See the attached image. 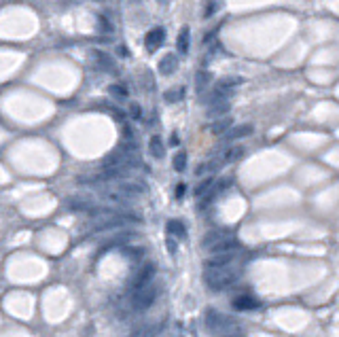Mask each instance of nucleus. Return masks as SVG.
Wrapping results in <instances>:
<instances>
[{
    "mask_svg": "<svg viewBox=\"0 0 339 337\" xmlns=\"http://www.w3.org/2000/svg\"><path fill=\"white\" fill-rule=\"evenodd\" d=\"M248 134H252V125L244 123V125H235L225 134V140H238V138H246Z\"/></svg>",
    "mask_w": 339,
    "mask_h": 337,
    "instance_id": "9d476101",
    "label": "nucleus"
},
{
    "mask_svg": "<svg viewBox=\"0 0 339 337\" xmlns=\"http://www.w3.org/2000/svg\"><path fill=\"white\" fill-rule=\"evenodd\" d=\"M149 149H151V155L155 157V159H161L163 153H165V146H163V142H161V138H159V136H153L151 138Z\"/></svg>",
    "mask_w": 339,
    "mask_h": 337,
    "instance_id": "ddd939ff",
    "label": "nucleus"
},
{
    "mask_svg": "<svg viewBox=\"0 0 339 337\" xmlns=\"http://www.w3.org/2000/svg\"><path fill=\"white\" fill-rule=\"evenodd\" d=\"M176 66H178L176 55L174 53H168L165 57H161V62H159V72H161L163 76H170V74H174Z\"/></svg>",
    "mask_w": 339,
    "mask_h": 337,
    "instance_id": "0eeeda50",
    "label": "nucleus"
},
{
    "mask_svg": "<svg viewBox=\"0 0 339 337\" xmlns=\"http://www.w3.org/2000/svg\"><path fill=\"white\" fill-rule=\"evenodd\" d=\"M168 248H170V252H176V244L172 240H168Z\"/></svg>",
    "mask_w": 339,
    "mask_h": 337,
    "instance_id": "a878e982",
    "label": "nucleus"
},
{
    "mask_svg": "<svg viewBox=\"0 0 339 337\" xmlns=\"http://www.w3.org/2000/svg\"><path fill=\"white\" fill-rule=\"evenodd\" d=\"M184 87H176V89H170V91H165V102H172V104H174V102H181L182 98H184Z\"/></svg>",
    "mask_w": 339,
    "mask_h": 337,
    "instance_id": "f3484780",
    "label": "nucleus"
},
{
    "mask_svg": "<svg viewBox=\"0 0 339 337\" xmlns=\"http://www.w3.org/2000/svg\"><path fill=\"white\" fill-rule=\"evenodd\" d=\"M184 191H187V187H184V184H178V187H176V197H178V200H181V197L184 195Z\"/></svg>",
    "mask_w": 339,
    "mask_h": 337,
    "instance_id": "b1692460",
    "label": "nucleus"
},
{
    "mask_svg": "<svg viewBox=\"0 0 339 337\" xmlns=\"http://www.w3.org/2000/svg\"><path fill=\"white\" fill-rule=\"evenodd\" d=\"M231 117H221V119H216L212 125H210V132L214 134V136H219V134H227L229 130H231Z\"/></svg>",
    "mask_w": 339,
    "mask_h": 337,
    "instance_id": "9b49d317",
    "label": "nucleus"
},
{
    "mask_svg": "<svg viewBox=\"0 0 339 337\" xmlns=\"http://www.w3.org/2000/svg\"><path fill=\"white\" fill-rule=\"evenodd\" d=\"M240 278L238 270H231V267H219V270H208L203 280L212 291H223L227 286H231L235 280Z\"/></svg>",
    "mask_w": 339,
    "mask_h": 337,
    "instance_id": "f257e3e1",
    "label": "nucleus"
},
{
    "mask_svg": "<svg viewBox=\"0 0 339 337\" xmlns=\"http://www.w3.org/2000/svg\"><path fill=\"white\" fill-rule=\"evenodd\" d=\"M229 108H231L229 100H223V102H216V104H210L208 106V117L221 119V117H225V114L229 112Z\"/></svg>",
    "mask_w": 339,
    "mask_h": 337,
    "instance_id": "1a4fd4ad",
    "label": "nucleus"
},
{
    "mask_svg": "<svg viewBox=\"0 0 339 337\" xmlns=\"http://www.w3.org/2000/svg\"><path fill=\"white\" fill-rule=\"evenodd\" d=\"M172 165H174L176 172H184V168H187V153L178 151L174 155V159H172Z\"/></svg>",
    "mask_w": 339,
    "mask_h": 337,
    "instance_id": "dca6fc26",
    "label": "nucleus"
},
{
    "mask_svg": "<svg viewBox=\"0 0 339 337\" xmlns=\"http://www.w3.org/2000/svg\"><path fill=\"white\" fill-rule=\"evenodd\" d=\"M130 112H132L134 119H140V106H138V104H134V106L130 108Z\"/></svg>",
    "mask_w": 339,
    "mask_h": 337,
    "instance_id": "5701e85b",
    "label": "nucleus"
},
{
    "mask_svg": "<svg viewBox=\"0 0 339 337\" xmlns=\"http://www.w3.org/2000/svg\"><path fill=\"white\" fill-rule=\"evenodd\" d=\"M233 308L235 310H257L259 301L252 295H240V297L233 299Z\"/></svg>",
    "mask_w": 339,
    "mask_h": 337,
    "instance_id": "6e6552de",
    "label": "nucleus"
},
{
    "mask_svg": "<svg viewBox=\"0 0 339 337\" xmlns=\"http://www.w3.org/2000/svg\"><path fill=\"white\" fill-rule=\"evenodd\" d=\"M219 83H221L223 87H229V89H233L235 85H240V83H242V79H240V76H227V79H221Z\"/></svg>",
    "mask_w": 339,
    "mask_h": 337,
    "instance_id": "aec40b11",
    "label": "nucleus"
},
{
    "mask_svg": "<svg viewBox=\"0 0 339 337\" xmlns=\"http://www.w3.org/2000/svg\"><path fill=\"white\" fill-rule=\"evenodd\" d=\"M208 187H212V180H210V178H208V180H203L202 184H197V189H195V193L197 195H208Z\"/></svg>",
    "mask_w": 339,
    "mask_h": 337,
    "instance_id": "412c9836",
    "label": "nucleus"
},
{
    "mask_svg": "<svg viewBox=\"0 0 339 337\" xmlns=\"http://www.w3.org/2000/svg\"><path fill=\"white\" fill-rule=\"evenodd\" d=\"M242 155H244V149H242V146H233V149H229L225 155H223V161H233V159H240Z\"/></svg>",
    "mask_w": 339,
    "mask_h": 337,
    "instance_id": "a211bd4d",
    "label": "nucleus"
},
{
    "mask_svg": "<svg viewBox=\"0 0 339 337\" xmlns=\"http://www.w3.org/2000/svg\"><path fill=\"white\" fill-rule=\"evenodd\" d=\"M98 25H100V28L104 30V32H111V23L106 22V17H104V15H100V17H98Z\"/></svg>",
    "mask_w": 339,
    "mask_h": 337,
    "instance_id": "4be33fe9",
    "label": "nucleus"
},
{
    "mask_svg": "<svg viewBox=\"0 0 339 337\" xmlns=\"http://www.w3.org/2000/svg\"><path fill=\"white\" fill-rule=\"evenodd\" d=\"M111 93L114 95V98H119V100L127 98V89L123 85H111Z\"/></svg>",
    "mask_w": 339,
    "mask_h": 337,
    "instance_id": "6ab92c4d",
    "label": "nucleus"
},
{
    "mask_svg": "<svg viewBox=\"0 0 339 337\" xmlns=\"http://www.w3.org/2000/svg\"><path fill=\"white\" fill-rule=\"evenodd\" d=\"M155 299H157V289H155V286H153V284L142 286V289L134 291V295H132V308L136 310V312H142L146 308H151Z\"/></svg>",
    "mask_w": 339,
    "mask_h": 337,
    "instance_id": "f03ea898",
    "label": "nucleus"
},
{
    "mask_svg": "<svg viewBox=\"0 0 339 337\" xmlns=\"http://www.w3.org/2000/svg\"><path fill=\"white\" fill-rule=\"evenodd\" d=\"M113 117L117 119V121H123V112H121V111H113Z\"/></svg>",
    "mask_w": 339,
    "mask_h": 337,
    "instance_id": "393cba45",
    "label": "nucleus"
},
{
    "mask_svg": "<svg viewBox=\"0 0 339 337\" xmlns=\"http://www.w3.org/2000/svg\"><path fill=\"white\" fill-rule=\"evenodd\" d=\"M163 41H165V30L163 28H153L149 34L144 36L146 51H149V53H155V51L163 45Z\"/></svg>",
    "mask_w": 339,
    "mask_h": 337,
    "instance_id": "20e7f679",
    "label": "nucleus"
},
{
    "mask_svg": "<svg viewBox=\"0 0 339 337\" xmlns=\"http://www.w3.org/2000/svg\"><path fill=\"white\" fill-rule=\"evenodd\" d=\"M153 276H155V263H144L132 280V291H138V289H142V286H149Z\"/></svg>",
    "mask_w": 339,
    "mask_h": 337,
    "instance_id": "7ed1b4c3",
    "label": "nucleus"
},
{
    "mask_svg": "<svg viewBox=\"0 0 339 337\" xmlns=\"http://www.w3.org/2000/svg\"><path fill=\"white\" fill-rule=\"evenodd\" d=\"M235 259V252H225V254H210L206 259L208 270H219V267H229V263Z\"/></svg>",
    "mask_w": 339,
    "mask_h": 337,
    "instance_id": "39448f33",
    "label": "nucleus"
},
{
    "mask_svg": "<svg viewBox=\"0 0 339 337\" xmlns=\"http://www.w3.org/2000/svg\"><path fill=\"white\" fill-rule=\"evenodd\" d=\"M210 81H212V74H210L208 70H200V72L195 74V87H197V91H203V89L210 85Z\"/></svg>",
    "mask_w": 339,
    "mask_h": 337,
    "instance_id": "4468645a",
    "label": "nucleus"
},
{
    "mask_svg": "<svg viewBox=\"0 0 339 337\" xmlns=\"http://www.w3.org/2000/svg\"><path fill=\"white\" fill-rule=\"evenodd\" d=\"M168 233L176 235V238H184V235H187V229H184V225L181 221H170L168 223Z\"/></svg>",
    "mask_w": 339,
    "mask_h": 337,
    "instance_id": "2eb2a0df",
    "label": "nucleus"
},
{
    "mask_svg": "<svg viewBox=\"0 0 339 337\" xmlns=\"http://www.w3.org/2000/svg\"><path fill=\"white\" fill-rule=\"evenodd\" d=\"M159 2H161V4H165V2H168V0H159Z\"/></svg>",
    "mask_w": 339,
    "mask_h": 337,
    "instance_id": "bb28decb",
    "label": "nucleus"
},
{
    "mask_svg": "<svg viewBox=\"0 0 339 337\" xmlns=\"http://www.w3.org/2000/svg\"><path fill=\"white\" fill-rule=\"evenodd\" d=\"M189 43H191V32H189V28H182L181 34H178V38H176L178 53H187V51H189Z\"/></svg>",
    "mask_w": 339,
    "mask_h": 337,
    "instance_id": "f8f14e48",
    "label": "nucleus"
},
{
    "mask_svg": "<svg viewBox=\"0 0 339 337\" xmlns=\"http://www.w3.org/2000/svg\"><path fill=\"white\" fill-rule=\"evenodd\" d=\"M91 57H93L95 66L102 68L104 72H114V62H113V57H111V55H106L104 51H93Z\"/></svg>",
    "mask_w": 339,
    "mask_h": 337,
    "instance_id": "423d86ee",
    "label": "nucleus"
}]
</instances>
